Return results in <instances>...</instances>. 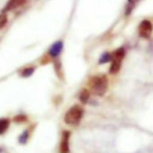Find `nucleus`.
I'll list each match as a JSON object with an SVG mask.
<instances>
[{
  "label": "nucleus",
  "mask_w": 153,
  "mask_h": 153,
  "mask_svg": "<svg viewBox=\"0 0 153 153\" xmlns=\"http://www.w3.org/2000/svg\"><path fill=\"white\" fill-rule=\"evenodd\" d=\"M13 121L16 123H24V122L27 121V116L26 115H17V116H14Z\"/></svg>",
  "instance_id": "15"
},
{
  "label": "nucleus",
  "mask_w": 153,
  "mask_h": 153,
  "mask_svg": "<svg viewBox=\"0 0 153 153\" xmlns=\"http://www.w3.org/2000/svg\"><path fill=\"white\" fill-rule=\"evenodd\" d=\"M33 72H35V67H25L19 71V75L22 78H29L33 74Z\"/></svg>",
  "instance_id": "11"
},
{
  "label": "nucleus",
  "mask_w": 153,
  "mask_h": 153,
  "mask_svg": "<svg viewBox=\"0 0 153 153\" xmlns=\"http://www.w3.org/2000/svg\"><path fill=\"white\" fill-rule=\"evenodd\" d=\"M62 50H63V41H62V39H59V41H56L55 43H53V45L48 49L47 56H48L50 60L59 59V56L61 55Z\"/></svg>",
  "instance_id": "4"
},
{
  "label": "nucleus",
  "mask_w": 153,
  "mask_h": 153,
  "mask_svg": "<svg viewBox=\"0 0 153 153\" xmlns=\"http://www.w3.org/2000/svg\"><path fill=\"white\" fill-rule=\"evenodd\" d=\"M10 128V118L1 117L0 118V135H4Z\"/></svg>",
  "instance_id": "8"
},
{
  "label": "nucleus",
  "mask_w": 153,
  "mask_h": 153,
  "mask_svg": "<svg viewBox=\"0 0 153 153\" xmlns=\"http://www.w3.org/2000/svg\"><path fill=\"white\" fill-rule=\"evenodd\" d=\"M111 59H112V54H110V53H104L100 57H99V65H103V63H106V62H110L111 61Z\"/></svg>",
  "instance_id": "14"
},
{
  "label": "nucleus",
  "mask_w": 153,
  "mask_h": 153,
  "mask_svg": "<svg viewBox=\"0 0 153 153\" xmlns=\"http://www.w3.org/2000/svg\"><path fill=\"white\" fill-rule=\"evenodd\" d=\"M2 151H4V149H2V148H0V153H1V152H2Z\"/></svg>",
  "instance_id": "17"
},
{
  "label": "nucleus",
  "mask_w": 153,
  "mask_h": 153,
  "mask_svg": "<svg viewBox=\"0 0 153 153\" xmlns=\"http://www.w3.org/2000/svg\"><path fill=\"white\" fill-rule=\"evenodd\" d=\"M152 29H153L152 23H151L148 19H143V20L140 23L139 29H137L139 36H140L141 38H149L151 35H152Z\"/></svg>",
  "instance_id": "5"
},
{
  "label": "nucleus",
  "mask_w": 153,
  "mask_h": 153,
  "mask_svg": "<svg viewBox=\"0 0 153 153\" xmlns=\"http://www.w3.org/2000/svg\"><path fill=\"white\" fill-rule=\"evenodd\" d=\"M30 134H31V129H25V130L19 135L18 142H19L20 145H25V143L27 142L29 137H30Z\"/></svg>",
  "instance_id": "10"
},
{
  "label": "nucleus",
  "mask_w": 153,
  "mask_h": 153,
  "mask_svg": "<svg viewBox=\"0 0 153 153\" xmlns=\"http://www.w3.org/2000/svg\"><path fill=\"white\" fill-rule=\"evenodd\" d=\"M25 2H26V0H8L6 2V5H5L2 12L5 13V12H8V11H13V10L23 6Z\"/></svg>",
  "instance_id": "7"
},
{
  "label": "nucleus",
  "mask_w": 153,
  "mask_h": 153,
  "mask_svg": "<svg viewBox=\"0 0 153 153\" xmlns=\"http://www.w3.org/2000/svg\"><path fill=\"white\" fill-rule=\"evenodd\" d=\"M136 1H137V0H136Z\"/></svg>",
  "instance_id": "18"
},
{
  "label": "nucleus",
  "mask_w": 153,
  "mask_h": 153,
  "mask_svg": "<svg viewBox=\"0 0 153 153\" xmlns=\"http://www.w3.org/2000/svg\"><path fill=\"white\" fill-rule=\"evenodd\" d=\"M7 24V16L5 13H0V30Z\"/></svg>",
  "instance_id": "16"
},
{
  "label": "nucleus",
  "mask_w": 153,
  "mask_h": 153,
  "mask_svg": "<svg viewBox=\"0 0 153 153\" xmlns=\"http://www.w3.org/2000/svg\"><path fill=\"white\" fill-rule=\"evenodd\" d=\"M135 1H136V0H128V1H127L126 8H124V16H126V17H128V16L131 14V12H133V10H134V7H135Z\"/></svg>",
  "instance_id": "12"
},
{
  "label": "nucleus",
  "mask_w": 153,
  "mask_h": 153,
  "mask_svg": "<svg viewBox=\"0 0 153 153\" xmlns=\"http://www.w3.org/2000/svg\"><path fill=\"white\" fill-rule=\"evenodd\" d=\"M82 116H84V109L80 105H73L65 114L63 121L68 126H76L81 121Z\"/></svg>",
  "instance_id": "2"
},
{
  "label": "nucleus",
  "mask_w": 153,
  "mask_h": 153,
  "mask_svg": "<svg viewBox=\"0 0 153 153\" xmlns=\"http://www.w3.org/2000/svg\"><path fill=\"white\" fill-rule=\"evenodd\" d=\"M53 65H54V68H55V72H56L57 76L62 79V74H61V69H62V63H61V61H60L59 59H55V60H53Z\"/></svg>",
  "instance_id": "13"
},
{
  "label": "nucleus",
  "mask_w": 153,
  "mask_h": 153,
  "mask_svg": "<svg viewBox=\"0 0 153 153\" xmlns=\"http://www.w3.org/2000/svg\"><path fill=\"white\" fill-rule=\"evenodd\" d=\"M124 55H126V50H124V48H118V49H116V50L112 53L111 65H110V68H109L110 74H116V73L120 71Z\"/></svg>",
  "instance_id": "3"
},
{
  "label": "nucleus",
  "mask_w": 153,
  "mask_h": 153,
  "mask_svg": "<svg viewBox=\"0 0 153 153\" xmlns=\"http://www.w3.org/2000/svg\"><path fill=\"white\" fill-rule=\"evenodd\" d=\"M87 87L94 96H103L108 90V78L103 74L93 75L87 81Z\"/></svg>",
  "instance_id": "1"
},
{
  "label": "nucleus",
  "mask_w": 153,
  "mask_h": 153,
  "mask_svg": "<svg viewBox=\"0 0 153 153\" xmlns=\"http://www.w3.org/2000/svg\"><path fill=\"white\" fill-rule=\"evenodd\" d=\"M90 90L88 88H82L80 92H79V100L82 103V104H86L88 103L90 100Z\"/></svg>",
  "instance_id": "9"
},
{
  "label": "nucleus",
  "mask_w": 153,
  "mask_h": 153,
  "mask_svg": "<svg viewBox=\"0 0 153 153\" xmlns=\"http://www.w3.org/2000/svg\"><path fill=\"white\" fill-rule=\"evenodd\" d=\"M69 139H71V131L63 130L61 134V141L59 146L60 153H69Z\"/></svg>",
  "instance_id": "6"
}]
</instances>
